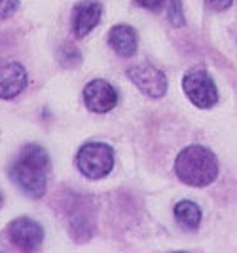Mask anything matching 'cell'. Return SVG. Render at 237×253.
Wrapping results in <instances>:
<instances>
[{"mask_svg": "<svg viewBox=\"0 0 237 253\" xmlns=\"http://www.w3.org/2000/svg\"><path fill=\"white\" fill-rule=\"evenodd\" d=\"M127 76L144 95L160 99L167 91V76L163 71L150 63H138L127 69Z\"/></svg>", "mask_w": 237, "mask_h": 253, "instance_id": "5b68a950", "label": "cell"}, {"mask_svg": "<svg viewBox=\"0 0 237 253\" xmlns=\"http://www.w3.org/2000/svg\"><path fill=\"white\" fill-rule=\"evenodd\" d=\"M76 166L80 173L88 179L106 177L114 168V151L106 143L91 141L82 145L76 156Z\"/></svg>", "mask_w": 237, "mask_h": 253, "instance_id": "3957f363", "label": "cell"}, {"mask_svg": "<svg viewBox=\"0 0 237 253\" xmlns=\"http://www.w3.org/2000/svg\"><path fill=\"white\" fill-rule=\"evenodd\" d=\"M182 91L186 93L188 101L203 111L212 109L218 103V88L212 76L201 67H194L182 76Z\"/></svg>", "mask_w": 237, "mask_h": 253, "instance_id": "277c9868", "label": "cell"}, {"mask_svg": "<svg viewBox=\"0 0 237 253\" xmlns=\"http://www.w3.org/2000/svg\"><path fill=\"white\" fill-rule=\"evenodd\" d=\"M102 6L97 0H82L72 12V33L76 38H84L99 25Z\"/></svg>", "mask_w": 237, "mask_h": 253, "instance_id": "ba28073f", "label": "cell"}, {"mask_svg": "<svg viewBox=\"0 0 237 253\" xmlns=\"http://www.w3.org/2000/svg\"><path fill=\"white\" fill-rule=\"evenodd\" d=\"M165 0H137L138 6H142L144 10H152V12H158L163 6Z\"/></svg>", "mask_w": 237, "mask_h": 253, "instance_id": "9a60e30c", "label": "cell"}, {"mask_svg": "<svg viewBox=\"0 0 237 253\" xmlns=\"http://www.w3.org/2000/svg\"><path fill=\"white\" fill-rule=\"evenodd\" d=\"M201 208L192 200H180L175 204V219L176 223L186 230H196L201 225Z\"/></svg>", "mask_w": 237, "mask_h": 253, "instance_id": "8fae6325", "label": "cell"}, {"mask_svg": "<svg viewBox=\"0 0 237 253\" xmlns=\"http://www.w3.org/2000/svg\"><path fill=\"white\" fill-rule=\"evenodd\" d=\"M27 71L21 63H4L0 67V99H13L27 88Z\"/></svg>", "mask_w": 237, "mask_h": 253, "instance_id": "9c48e42d", "label": "cell"}, {"mask_svg": "<svg viewBox=\"0 0 237 253\" xmlns=\"http://www.w3.org/2000/svg\"><path fill=\"white\" fill-rule=\"evenodd\" d=\"M84 103L95 114L110 113L118 105V91L110 82L97 78V80H91L84 88Z\"/></svg>", "mask_w": 237, "mask_h": 253, "instance_id": "52a82bcc", "label": "cell"}, {"mask_svg": "<svg viewBox=\"0 0 237 253\" xmlns=\"http://www.w3.org/2000/svg\"><path fill=\"white\" fill-rule=\"evenodd\" d=\"M108 44L118 55L131 57L137 51L138 38L135 29L129 25H114L108 33Z\"/></svg>", "mask_w": 237, "mask_h": 253, "instance_id": "30bf717a", "label": "cell"}, {"mask_svg": "<svg viewBox=\"0 0 237 253\" xmlns=\"http://www.w3.org/2000/svg\"><path fill=\"white\" fill-rule=\"evenodd\" d=\"M218 158L203 145H190L178 152L175 160V173L178 181L188 187L203 189L212 185L218 177Z\"/></svg>", "mask_w": 237, "mask_h": 253, "instance_id": "6da1fadb", "label": "cell"}, {"mask_svg": "<svg viewBox=\"0 0 237 253\" xmlns=\"http://www.w3.org/2000/svg\"><path fill=\"white\" fill-rule=\"evenodd\" d=\"M10 175L27 196L34 200L42 198L48 183V152L36 143L23 147L10 169Z\"/></svg>", "mask_w": 237, "mask_h": 253, "instance_id": "7a4b0ae2", "label": "cell"}, {"mask_svg": "<svg viewBox=\"0 0 237 253\" xmlns=\"http://www.w3.org/2000/svg\"><path fill=\"white\" fill-rule=\"evenodd\" d=\"M8 236L13 246H17L21 252H34L44 240V228L34 219L17 217L8 225Z\"/></svg>", "mask_w": 237, "mask_h": 253, "instance_id": "8992f818", "label": "cell"}, {"mask_svg": "<svg viewBox=\"0 0 237 253\" xmlns=\"http://www.w3.org/2000/svg\"><path fill=\"white\" fill-rule=\"evenodd\" d=\"M165 8H167V17L171 21V25L184 27V12H182V0H165Z\"/></svg>", "mask_w": 237, "mask_h": 253, "instance_id": "7c38bea8", "label": "cell"}, {"mask_svg": "<svg viewBox=\"0 0 237 253\" xmlns=\"http://www.w3.org/2000/svg\"><path fill=\"white\" fill-rule=\"evenodd\" d=\"M19 0H0V19H8L17 12Z\"/></svg>", "mask_w": 237, "mask_h": 253, "instance_id": "4fadbf2b", "label": "cell"}, {"mask_svg": "<svg viewBox=\"0 0 237 253\" xmlns=\"http://www.w3.org/2000/svg\"><path fill=\"white\" fill-rule=\"evenodd\" d=\"M205 2H207V6L211 10H214V12H226L234 4V0H205Z\"/></svg>", "mask_w": 237, "mask_h": 253, "instance_id": "5bb4252c", "label": "cell"}]
</instances>
